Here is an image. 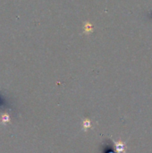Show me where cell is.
Instances as JSON below:
<instances>
[{"mask_svg":"<svg viewBox=\"0 0 152 153\" xmlns=\"http://www.w3.org/2000/svg\"><path fill=\"white\" fill-rule=\"evenodd\" d=\"M115 144H116V149L117 152L121 153L124 152L125 151V144L123 143H121V142H116Z\"/></svg>","mask_w":152,"mask_h":153,"instance_id":"obj_1","label":"cell"},{"mask_svg":"<svg viewBox=\"0 0 152 153\" xmlns=\"http://www.w3.org/2000/svg\"><path fill=\"white\" fill-rule=\"evenodd\" d=\"M84 126H85V127H90V121H89V120H85V122H84Z\"/></svg>","mask_w":152,"mask_h":153,"instance_id":"obj_2","label":"cell"}]
</instances>
